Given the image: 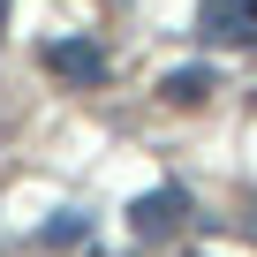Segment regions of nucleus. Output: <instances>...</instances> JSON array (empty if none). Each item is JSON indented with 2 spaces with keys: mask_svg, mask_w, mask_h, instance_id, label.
I'll return each mask as SVG.
<instances>
[{
  "mask_svg": "<svg viewBox=\"0 0 257 257\" xmlns=\"http://www.w3.org/2000/svg\"><path fill=\"white\" fill-rule=\"evenodd\" d=\"M46 68H53L61 83H76V91H98V83H106V53H98L91 38H53V46H46Z\"/></svg>",
  "mask_w": 257,
  "mask_h": 257,
  "instance_id": "7ed1b4c3",
  "label": "nucleus"
},
{
  "mask_svg": "<svg viewBox=\"0 0 257 257\" xmlns=\"http://www.w3.org/2000/svg\"><path fill=\"white\" fill-rule=\"evenodd\" d=\"M189 257H197V249H189Z\"/></svg>",
  "mask_w": 257,
  "mask_h": 257,
  "instance_id": "6e6552de",
  "label": "nucleus"
},
{
  "mask_svg": "<svg viewBox=\"0 0 257 257\" xmlns=\"http://www.w3.org/2000/svg\"><path fill=\"white\" fill-rule=\"evenodd\" d=\"M197 38L204 46H257V0H204Z\"/></svg>",
  "mask_w": 257,
  "mask_h": 257,
  "instance_id": "f03ea898",
  "label": "nucleus"
},
{
  "mask_svg": "<svg viewBox=\"0 0 257 257\" xmlns=\"http://www.w3.org/2000/svg\"><path fill=\"white\" fill-rule=\"evenodd\" d=\"M8 8H16V0H0V23H8Z\"/></svg>",
  "mask_w": 257,
  "mask_h": 257,
  "instance_id": "423d86ee",
  "label": "nucleus"
},
{
  "mask_svg": "<svg viewBox=\"0 0 257 257\" xmlns=\"http://www.w3.org/2000/svg\"><path fill=\"white\" fill-rule=\"evenodd\" d=\"M212 91H219L212 68H167V76H159V98H167V106H204Z\"/></svg>",
  "mask_w": 257,
  "mask_h": 257,
  "instance_id": "20e7f679",
  "label": "nucleus"
},
{
  "mask_svg": "<svg viewBox=\"0 0 257 257\" xmlns=\"http://www.w3.org/2000/svg\"><path fill=\"white\" fill-rule=\"evenodd\" d=\"M182 219H189V189L182 182H159L152 197L128 204V234L137 242H167V234H182Z\"/></svg>",
  "mask_w": 257,
  "mask_h": 257,
  "instance_id": "f257e3e1",
  "label": "nucleus"
},
{
  "mask_svg": "<svg viewBox=\"0 0 257 257\" xmlns=\"http://www.w3.org/2000/svg\"><path fill=\"white\" fill-rule=\"evenodd\" d=\"M249 234H257V204H249Z\"/></svg>",
  "mask_w": 257,
  "mask_h": 257,
  "instance_id": "0eeeda50",
  "label": "nucleus"
},
{
  "mask_svg": "<svg viewBox=\"0 0 257 257\" xmlns=\"http://www.w3.org/2000/svg\"><path fill=\"white\" fill-rule=\"evenodd\" d=\"M46 242H83V219L68 212V219H46Z\"/></svg>",
  "mask_w": 257,
  "mask_h": 257,
  "instance_id": "39448f33",
  "label": "nucleus"
}]
</instances>
